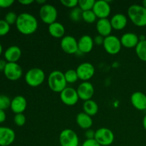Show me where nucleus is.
I'll return each instance as SVG.
<instances>
[{"mask_svg":"<svg viewBox=\"0 0 146 146\" xmlns=\"http://www.w3.org/2000/svg\"><path fill=\"white\" fill-rule=\"evenodd\" d=\"M7 64V62L6 61H4V60H2V59H0V71H4Z\"/></svg>","mask_w":146,"mask_h":146,"instance_id":"42","label":"nucleus"},{"mask_svg":"<svg viewBox=\"0 0 146 146\" xmlns=\"http://www.w3.org/2000/svg\"><path fill=\"white\" fill-rule=\"evenodd\" d=\"M66 85L67 82L64 76V73L57 70L50 73L48 77V86L51 91L60 94L66 88Z\"/></svg>","mask_w":146,"mask_h":146,"instance_id":"3","label":"nucleus"},{"mask_svg":"<svg viewBox=\"0 0 146 146\" xmlns=\"http://www.w3.org/2000/svg\"><path fill=\"white\" fill-rule=\"evenodd\" d=\"M128 17L134 25L139 27L146 26V8L139 4H133L128 9Z\"/></svg>","mask_w":146,"mask_h":146,"instance_id":"2","label":"nucleus"},{"mask_svg":"<svg viewBox=\"0 0 146 146\" xmlns=\"http://www.w3.org/2000/svg\"><path fill=\"white\" fill-rule=\"evenodd\" d=\"M36 3H38V4H42V5H44V4H46V0H37Z\"/></svg>","mask_w":146,"mask_h":146,"instance_id":"44","label":"nucleus"},{"mask_svg":"<svg viewBox=\"0 0 146 146\" xmlns=\"http://www.w3.org/2000/svg\"><path fill=\"white\" fill-rule=\"evenodd\" d=\"M92 10L98 19H108L111 12V8L109 3L105 0L96 1Z\"/></svg>","mask_w":146,"mask_h":146,"instance_id":"12","label":"nucleus"},{"mask_svg":"<svg viewBox=\"0 0 146 146\" xmlns=\"http://www.w3.org/2000/svg\"><path fill=\"white\" fill-rule=\"evenodd\" d=\"M120 39L122 46L127 48H135L140 41V37L135 33L127 32L123 34Z\"/></svg>","mask_w":146,"mask_h":146,"instance_id":"17","label":"nucleus"},{"mask_svg":"<svg viewBox=\"0 0 146 146\" xmlns=\"http://www.w3.org/2000/svg\"><path fill=\"white\" fill-rule=\"evenodd\" d=\"M76 91L79 99L86 101L92 98L94 94V87L89 81H83L78 86Z\"/></svg>","mask_w":146,"mask_h":146,"instance_id":"14","label":"nucleus"},{"mask_svg":"<svg viewBox=\"0 0 146 146\" xmlns=\"http://www.w3.org/2000/svg\"><path fill=\"white\" fill-rule=\"evenodd\" d=\"M81 146H101L95 139H86Z\"/></svg>","mask_w":146,"mask_h":146,"instance_id":"37","label":"nucleus"},{"mask_svg":"<svg viewBox=\"0 0 146 146\" xmlns=\"http://www.w3.org/2000/svg\"><path fill=\"white\" fill-rule=\"evenodd\" d=\"M94 44H96L98 46H101L104 44V37L98 35L96 36H95V38H94Z\"/></svg>","mask_w":146,"mask_h":146,"instance_id":"39","label":"nucleus"},{"mask_svg":"<svg viewBox=\"0 0 146 146\" xmlns=\"http://www.w3.org/2000/svg\"><path fill=\"white\" fill-rule=\"evenodd\" d=\"M95 134L96 131H94V130L92 129H88L86 130L85 133V136L86 137V139H94L95 138Z\"/></svg>","mask_w":146,"mask_h":146,"instance_id":"38","label":"nucleus"},{"mask_svg":"<svg viewBox=\"0 0 146 146\" xmlns=\"http://www.w3.org/2000/svg\"><path fill=\"white\" fill-rule=\"evenodd\" d=\"M142 6L143 7H144L145 8H146V0H144L142 2Z\"/></svg>","mask_w":146,"mask_h":146,"instance_id":"45","label":"nucleus"},{"mask_svg":"<svg viewBox=\"0 0 146 146\" xmlns=\"http://www.w3.org/2000/svg\"><path fill=\"white\" fill-rule=\"evenodd\" d=\"M94 139L101 146H108L113 143L115 135L109 128H101L96 131Z\"/></svg>","mask_w":146,"mask_h":146,"instance_id":"8","label":"nucleus"},{"mask_svg":"<svg viewBox=\"0 0 146 146\" xmlns=\"http://www.w3.org/2000/svg\"><path fill=\"white\" fill-rule=\"evenodd\" d=\"M64 76L67 84H74L79 79L76 71L74 69H69L66 71L64 73Z\"/></svg>","mask_w":146,"mask_h":146,"instance_id":"27","label":"nucleus"},{"mask_svg":"<svg viewBox=\"0 0 146 146\" xmlns=\"http://www.w3.org/2000/svg\"><path fill=\"white\" fill-rule=\"evenodd\" d=\"M16 134L14 130L8 127L0 126V146H9L15 141Z\"/></svg>","mask_w":146,"mask_h":146,"instance_id":"15","label":"nucleus"},{"mask_svg":"<svg viewBox=\"0 0 146 146\" xmlns=\"http://www.w3.org/2000/svg\"><path fill=\"white\" fill-rule=\"evenodd\" d=\"M48 31L51 36L56 38H62L65 35L66 32L64 26L58 21L48 25Z\"/></svg>","mask_w":146,"mask_h":146,"instance_id":"24","label":"nucleus"},{"mask_svg":"<svg viewBox=\"0 0 146 146\" xmlns=\"http://www.w3.org/2000/svg\"><path fill=\"white\" fill-rule=\"evenodd\" d=\"M94 46V38L89 35H84L78 41V52L80 54H88L92 51Z\"/></svg>","mask_w":146,"mask_h":146,"instance_id":"16","label":"nucleus"},{"mask_svg":"<svg viewBox=\"0 0 146 146\" xmlns=\"http://www.w3.org/2000/svg\"><path fill=\"white\" fill-rule=\"evenodd\" d=\"M21 48L17 46H11L4 52V58L9 63H17L21 56Z\"/></svg>","mask_w":146,"mask_h":146,"instance_id":"21","label":"nucleus"},{"mask_svg":"<svg viewBox=\"0 0 146 146\" xmlns=\"http://www.w3.org/2000/svg\"><path fill=\"white\" fill-rule=\"evenodd\" d=\"M45 77V73L41 68H32L26 73L24 79L29 86L38 87L44 83Z\"/></svg>","mask_w":146,"mask_h":146,"instance_id":"4","label":"nucleus"},{"mask_svg":"<svg viewBox=\"0 0 146 146\" xmlns=\"http://www.w3.org/2000/svg\"><path fill=\"white\" fill-rule=\"evenodd\" d=\"M96 1L94 0H79L78 7L83 11L92 10L95 4Z\"/></svg>","mask_w":146,"mask_h":146,"instance_id":"28","label":"nucleus"},{"mask_svg":"<svg viewBox=\"0 0 146 146\" xmlns=\"http://www.w3.org/2000/svg\"><path fill=\"white\" fill-rule=\"evenodd\" d=\"M82 10L79 7H76V8L73 9L70 12V19L75 22L79 21L80 20L82 19Z\"/></svg>","mask_w":146,"mask_h":146,"instance_id":"30","label":"nucleus"},{"mask_svg":"<svg viewBox=\"0 0 146 146\" xmlns=\"http://www.w3.org/2000/svg\"><path fill=\"white\" fill-rule=\"evenodd\" d=\"M4 74L7 79L15 81L21 78L23 74V71L21 67L17 63L7 62L4 70Z\"/></svg>","mask_w":146,"mask_h":146,"instance_id":"11","label":"nucleus"},{"mask_svg":"<svg viewBox=\"0 0 146 146\" xmlns=\"http://www.w3.org/2000/svg\"><path fill=\"white\" fill-rule=\"evenodd\" d=\"M26 116L23 113L15 114L14 118V123L19 127H21L26 123Z\"/></svg>","mask_w":146,"mask_h":146,"instance_id":"34","label":"nucleus"},{"mask_svg":"<svg viewBox=\"0 0 146 146\" xmlns=\"http://www.w3.org/2000/svg\"><path fill=\"white\" fill-rule=\"evenodd\" d=\"M97 17L96 16L95 13L93 11V10H89V11H83L82 14V19L85 22L88 24H93L96 21Z\"/></svg>","mask_w":146,"mask_h":146,"instance_id":"29","label":"nucleus"},{"mask_svg":"<svg viewBox=\"0 0 146 146\" xmlns=\"http://www.w3.org/2000/svg\"><path fill=\"white\" fill-rule=\"evenodd\" d=\"M60 2L65 7L70 9H74L78 6V0H61Z\"/></svg>","mask_w":146,"mask_h":146,"instance_id":"35","label":"nucleus"},{"mask_svg":"<svg viewBox=\"0 0 146 146\" xmlns=\"http://www.w3.org/2000/svg\"><path fill=\"white\" fill-rule=\"evenodd\" d=\"M7 115H6L5 111L3 110H0V123H2L6 121Z\"/></svg>","mask_w":146,"mask_h":146,"instance_id":"40","label":"nucleus"},{"mask_svg":"<svg viewBox=\"0 0 146 146\" xmlns=\"http://www.w3.org/2000/svg\"><path fill=\"white\" fill-rule=\"evenodd\" d=\"M17 18H18V15H17L15 12H14V11H9V12H8L6 14L4 20H5L9 25H12V24H16Z\"/></svg>","mask_w":146,"mask_h":146,"instance_id":"33","label":"nucleus"},{"mask_svg":"<svg viewBox=\"0 0 146 146\" xmlns=\"http://www.w3.org/2000/svg\"><path fill=\"white\" fill-rule=\"evenodd\" d=\"M39 17L43 22L50 25L56 21L58 11L54 6L49 4H45L40 8Z\"/></svg>","mask_w":146,"mask_h":146,"instance_id":"5","label":"nucleus"},{"mask_svg":"<svg viewBox=\"0 0 146 146\" xmlns=\"http://www.w3.org/2000/svg\"><path fill=\"white\" fill-rule=\"evenodd\" d=\"M143 126L144 129L146 131V114L144 115L143 118Z\"/></svg>","mask_w":146,"mask_h":146,"instance_id":"43","label":"nucleus"},{"mask_svg":"<svg viewBox=\"0 0 146 146\" xmlns=\"http://www.w3.org/2000/svg\"><path fill=\"white\" fill-rule=\"evenodd\" d=\"M78 78L82 81H88L95 74V68L89 62H84L80 64L76 69Z\"/></svg>","mask_w":146,"mask_h":146,"instance_id":"10","label":"nucleus"},{"mask_svg":"<svg viewBox=\"0 0 146 146\" xmlns=\"http://www.w3.org/2000/svg\"><path fill=\"white\" fill-rule=\"evenodd\" d=\"M19 2L21 4H22V5L28 6V5H30V4H31L32 3H34V0H19Z\"/></svg>","mask_w":146,"mask_h":146,"instance_id":"41","label":"nucleus"},{"mask_svg":"<svg viewBox=\"0 0 146 146\" xmlns=\"http://www.w3.org/2000/svg\"><path fill=\"white\" fill-rule=\"evenodd\" d=\"M38 21L34 15L29 13H21L18 15L16 27L17 30L24 35H31L38 29Z\"/></svg>","mask_w":146,"mask_h":146,"instance_id":"1","label":"nucleus"},{"mask_svg":"<svg viewBox=\"0 0 146 146\" xmlns=\"http://www.w3.org/2000/svg\"><path fill=\"white\" fill-rule=\"evenodd\" d=\"M135 53L139 59L146 62V39L140 40L139 43L135 47Z\"/></svg>","mask_w":146,"mask_h":146,"instance_id":"26","label":"nucleus"},{"mask_svg":"<svg viewBox=\"0 0 146 146\" xmlns=\"http://www.w3.org/2000/svg\"><path fill=\"white\" fill-rule=\"evenodd\" d=\"M133 106L138 111L146 110V95L141 91H135L131 96Z\"/></svg>","mask_w":146,"mask_h":146,"instance_id":"18","label":"nucleus"},{"mask_svg":"<svg viewBox=\"0 0 146 146\" xmlns=\"http://www.w3.org/2000/svg\"><path fill=\"white\" fill-rule=\"evenodd\" d=\"M103 46L105 51L110 55H116L122 48L121 39L114 35H110L104 38Z\"/></svg>","mask_w":146,"mask_h":146,"instance_id":"6","label":"nucleus"},{"mask_svg":"<svg viewBox=\"0 0 146 146\" xmlns=\"http://www.w3.org/2000/svg\"><path fill=\"white\" fill-rule=\"evenodd\" d=\"M113 29L120 31L125 29L128 24V18L123 14L118 13L112 17L110 20Z\"/></svg>","mask_w":146,"mask_h":146,"instance_id":"22","label":"nucleus"},{"mask_svg":"<svg viewBox=\"0 0 146 146\" xmlns=\"http://www.w3.org/2000/svg\"><path fill=\"white\" fill-rule=\"evenodd\" d=\"M10 25L5 20L0 19V36H5L9 32Z\"/></svg>","mask_w":146,"mask_h":146,"instance_id":"32","label":"nucleus"},{"mask_svg":"<svg viewBox=\"0 0 146 146\" xmlns=\"http://www.w3.org/2000/svg\"><path fill=\"white\" fill-rule=\"evenodd\" d=\"M14 3V0H0V9L10 7Z\"/></svg>","mask_w":146,"mask_h":146,"instance_id":"36","label":"nucleus"},{"mask_svg":"<svg viewBox=\"0 0 146 146\" xmlns=\"http://www.w3.org/2000/svg\"><path fill=\"white\" fill-rule=\"evenodd\" d=\"M61 47L66 54H77L78 51V41L72 36H64L61 38Z\"/></svg>","mask_w":146,"mask_h":146,"instance_id":"13","label":"nucleus"},{"mask_svg":"<svg viewBox=\"0 0 146 146\" xmlns=\"http://www.w3.org/2000/svg\"><path fill=\"white\" fill-rule=\"evenodd\" d=\"M60 98L63 104L68 106L76 105L79 100L78 93L72 87H66L60 93Z\"/></svg>","mask_w":146,"mask_h":146,"instance_id":"9","label":"nucleus"},{"mask_svg":"<svg viewBox=\"0 0 146 146\" xmlns=\"http://www.w3.org/2000/svg\"><path fill=\"white\" fill-rule=\"evenodd\" d=\"M27 107V99L23 96H17L11 100L10 108L15 114L23 113Z\"/></svg>","mask_w":146,"mask_h":146,"instance_id":"19","label":"nucleus"},{"mask_svg":"<svg viewBox=\"0 0 146 146\" xmlns=\"http://www.w3.org/2000/svg\"><path fill=\"white\" fill-rule=\"evenodd\" d=\"M2 51H3L2 46H1V43H0V55H1V53H2Z\"/></svg>","mask_w":146,"mask_h":146,"instance_id":"46","label":"nucleus"},{"mask_svg":"<svg viewBox=\"0 0 146 146\" xmlns=\"http://www.w3.org/2000/svg\"><path fill=\"white\" fill-rule=\"evenodd\" d=\"M11 100L7 96L0 95V110L5 111L11 106Z\"/></svg>","mask_w":146,"mask_h":146,"instance_id":"31","label":"nucleus"},{"mask_svg":"<svg viewBox=\"0 0 146 146\" xmlns=\"http://www.w3.org/2000/svg\"><path fill=\"white\" fill-rule=\"evenodd\" d=\"M76 121L78 126L84 130H88L93 125L92 117L84 112L78 113L76 118Z\"/></svg>","mask_w":146,"mask_h":146,"instance_id":"23","label":"nucleus"},{"mask_svg":"<svg viewBox=\"0 0 146 146\" xmlns=\"http://www.w3.org/2000/svg\"><path fill=\"white\" fill-rule=\"evenodd\" d=\"M59 143L61 146H78L79 138L75 131L66 128L60 133Z\"/></svg>","mask_w":146,"mask_h":146,"instance_id":"7","label":"nucleus"},{"mask_svg":"<svg viewBox=\"0 0 146 146\" xmlns=\"http://www.w3.org/2000/svg\"><path fill=\"white\" fill-rule=\"evenodd\" d=\"M96 30L98 33V35L104 38L111 35V34L112 32L113 28L110 20L108 19H98L96 22Z\"/></svg>","mask_w":146,"mask_h":146,"instance_id":"20","label":"nucleus"},{"mask_svg":"<svg viewBox=\"0 0 146 146\" xmlns=\"http://www.w3.org/2000/svg\"><path fill=\"white\" fill-rule=\"evenodd\" d=\"M83 110L84 113L92 117L98 113V106L94 100H88V101H84L83 104Z\"/></svg>","mask_w":146,"mask_h":146,"instance_id":"25","label":"nucleus"}]
</instances>
